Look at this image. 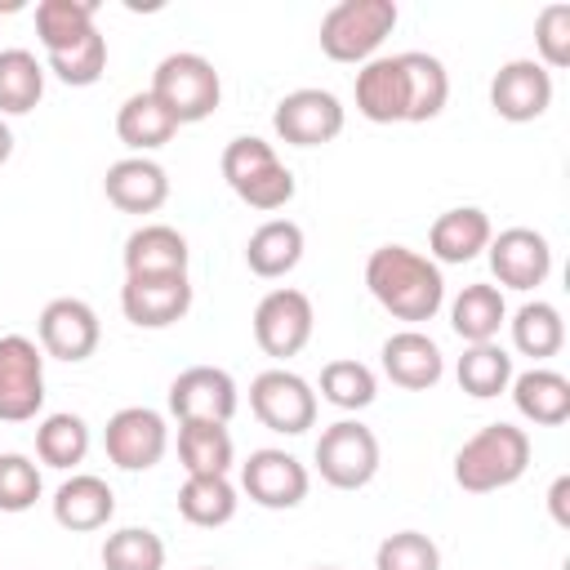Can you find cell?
Here are the masks:
<instances>
[{
    "label": "cell",
    "instance_id": "cell-28",
    "mask_svg": "<svg viewBox=\"0 0 570 570\" xmlns=\"http://www.w3.org/2000/svg\"><path fill=\"white\" fill-rule=\"evenodd\" d=\"M178 459H183L187 476H227L236 463L227 423H209V419L178 423Z\"/></svg>",
    "mask_w": 570,
    "mask_h": 570
},
{
    "label": "cell",
    "instance_id": "cell-30",
    "mask_svg": "<svg viewBox=\"0 0 570 570\" xmlns=\"http://www.w3.org/2000/svg\"><path fill=\"white\" fill-rule=\"evenodd\" d=\"M240 508V494L227 476H187L178 485V517L187 525H200V530H218L236 517Z\"/></svg>",
    "mask_w": 570,
    "mask_h": 570
},
{
    "label": "cell",
    "instance_id": "cell-2",
    "mask_svg": "<svg viewBox=\"0 0 570 570\" xmlns=\"http://www.w3.org/2000/svg\"><path fill=\"white\" fill-rule=\"evenodd\" d=\"M530 468V436L517 423H485L454 454V481L468 494H490L521 481Z\"/></svg>",
    "mask_w": 570,
    "mask_h": 570
},
{
    "label": "cell",
    "instance_id": "cell-32",
    "mask_svg": "<svg viewBox=\"0 0 570 570\" xmlns=\"http://www.w3.org/2000/svg\"><path fill=\"white\" fill-rule=\"evenodd\" d=\"M85 454H89V423L80 414L58 410V414L40 419V428H36V459L45 468L67 472V468L85 463Z\"/></svg>",
    "mask_w": 570,
    "mask_h": 570
},
{
    "label": "cell",
    "instance_id": "cell-40",
    "mask_svg": "<svg viewBox=\"0 0 570 570\" xmlns=\"http://www.w3.org/2000/svg\"><path fill=\"white\" fill-rule=\"evenodd\" d=\"M40 490H45L40 468L27 454H18V450L0 454V512H27V508H36Z\"/></svg>",
    "mask_w": 570,
    "mask_h": 570
},
{
    "label": "cell",
    "instance_id": "cell-13",
    "mask_svg": "<svg viewBox=\"0 0 570 570\" xmlns=\"http://www.w3.org/2000/svg\"><path fill=\"white\" fill-rule=\"evenodd\" d=\"M36 338H40V352L53 356V361H89L98 352V338H102V325H98V312L85 303V298H49L40 321H36Z\"/></svg>",
    "mask_w": 570,
    "mask_h": 570
},
{
    "label": "cell",
    "instance_id": "cell-10",
    "mask_svg": "<svg viewBox=\"0 0 570 570\" xmlns=\"http://www.w3.org/2000/svg\"><path fill=\"white\" fill-rule=\"evenodd\" d=\"M102 450L120 472H147L165 459L169 450V428L165 414L151 405H125L107 419L102 428Z\"/></svg>",
    "mask_w": 570,
    "mask_h": 570
},
{
    "label": "cell",
    "instance_id": "cell-41",
    "mask_svg": "<svg viewBox=\"0 0 570 570\" xmlns=\"http://www.w3.org/2000/svg\"><path fill=\"white\" fill-rule=\"evenodd\" d=\"M534 49H539V67L561 71L570 67V4H543L534 18Z\"/></svg>",
    "mask_w": 570,
    "mask_h": 570
},
{
    "label": "cell",
    "instance_id": "cell-17",
    "mask_svg": "<svg viewBox=\"0 0 570 570\" xmlns=\"http://www.w3.org/2000/svg\"><path fill=\"white\" fill-rule=\"evenodd\" d=\"M240 396H236V379L218 365H187L174 383H169V414L178 423L187 419H209V423H227L236 414Z\"/></svg>",
    "mask_w": 570,
    "mask_h": 570
},
{
    "label": "cell",
    "instance_id": "cell-3",
    "mask_svg": "<svg viewBox=\"0 0 570 570\" xmlns=\"http://www.w3.org/2000/svg\"><path fill=\"white\" fill-rule=\"evenodd\" d=\"M218 169H223L227 187H232L249 209H263V214L285 209V205L294 200V191H298L289 165H281L276 147H272L267 138H258V134L232 138V142L223 147V156H218Z\"/></svg>",
    "mask_w": 570,
    "mask_h": 570
},
{
    "label": "cell",
    "instance_id": "cell-27",
    "mask_svg": "<svg viewBox=\"0 0 570 570\" xmlns=\"http://www.w3.org/2000/svg\"><path fill=\"white\" fill-rule=\"evenodd\" d=\"M401 58V71H405V94H410V107H405V125H423V120H436L450 102V76H445V62L436 53H423V49H405L396 53Z\"/></svg>",
    "mask_w": 570,
    "mask_h": 570
},
{
    "label": "cell",
    "instance_id": "cell-12",
    "mask_svg": "<svg viewBox=\"0 0 570 570\" xmlns=\"http://www.w3.org/2000/svg\"><path fill=\"white\" fill-rule=\"evenodd\" d=\"M343 120L347 111L330 89H294L272 111V129L289 147H325L343 134Z\"/></svg>",
    "mask_w": 570,
    "mask_h": 570
},
{
    "label": "cell",
    "instance_id": "cell-44",
    "mask_svg": "<svg viewBox=\"0 0 570 570\" xmlns=\"http://www.w3.org/2000/svg\"><path fill=\"white\" fill-rule=\"evenodd\" d=\"M312 570H343V566H312Z\"/></svg>",
    "mask_w": 570,
    "mask_h": 570
},
{
    "label": "cell",
    "instance_id": "cell-14",
    "mask_svg": "<svg viewBox=\"0 0 570 570\" xmlns=\"http://www.w3.org/2000/svg\"><path fill=\"white\" fill-rule=\"evenodd\" d=\"M485 258H490V272L503 289L525 294L552 276V245L534 227H503L499 236H490Z\"/></svg>",
    "mask_w": 570,
    "mask_h": 570
},
{
    "label": "cell",
    "instance_id": "cell-9",
    "mask_svg": "<svg viewBox=\"0 0 570 570\" xmlns=\"http://www.w3.org/2000/svg\"><path fill=\"white\" fill-rule=\"evenodd\" d=\"M45 410V352L27 334L0 338V423H27Z\"/></svg>",
    "mask_w": 570,
    "mask_h": 570
},
{
    "label": "cell",
    "instance_id": "cell-37",
    "mask_svg": "<svg viewBox=\"0 0 570 570\" xmlns=\"http://www.w3.org/2000/svg\"><path fill=\"white\" fill-rule=\"evenodd\" d=\"M102 570H165V539L147 525H120L102 543Z\"/></svg>",
    "mask_w": 570,
    "mask_h": 570
},
{
    "label": "cell",
    "instance_id": "cell-11",
    "mask_svg": "<svg viewBox=\"0 0 570 570\" xmlns=\"http://www.w3.org/2000/svg\"><path fill=\"white\" fill-rule=\"evenodd\" d=\"M307 468L289 454V450H276V445H263V450H249V459L240 463V490L249 494V503L267 508V512H289L307 499Z\"/></svg>",
    "mask_w": 570,
    "mask_h": 570
},
{
    "label": "cell",
    "instance_id": "cell-22",
    "mask_svg": "<svg viewBox=\"0 0 570 570\" xmlns=\"http://www.w3.org/2000/svg\"><path fill=\"white\" fill-rule=\"evenodd\" d=\"M116 517V494L102 476L94 472H71L58 490H53V521L71 534H89L102 530Z\"/></svg>",
    "mask_w": 570,
    "mask_h": 570
},
{
    "label": "cell",
    "instance_id": "cell-35",
    "mask_svg": "<svg viewBox=\"0 0 570 570\" xmlns=\"http://www.w3.org/2000/svg\"><path fill=\"white\" fill-rule=\"evenodd\" d=\"M94 18H98V0H40L36 4V36H40L45 53H58V49L76 45L80 36H89Z\"/></svg>",
    "mask_w": 570,
    "mask_h": 570
},
{
    "label": "cell",
    "instance_id": "cell-1",
    "mask_svg": "<svg viewBox=\"0 0 570 570\" xmlns=\"http://www.w3.org/2000/svg\"><path fill=\"white\" fill-rule=\"evenodd\" d=\"M365 289L383 312H392L396 321H410V330L419 321H432L445 303L441 267L410 245H379L365 258Z\"/></svg>",
    "mask_w": 570,
    "mask_h": 570
},
{
    "label": "cell",
    "instance_id": "cell-16",
    "mask_svg": "<svg viewBox=\"0 0 570 570\" xmlns=\"http://www.w3.org/2000/svg\"><path fill=\"white\" fill-rule=\"evenodd\" d=\"M120 312L138 330H169L191 312V281L183 276H125Z\"/></svg>",
    "mask_w": 570,
    "mask_h": 570
},
{
    "label": "cell",
    "instance_id": "cell-18",
    "mask_svg": "<svg viewBox=\"0 0 570 570\" xmlns=\"http://www.w3.org/2000/svg\"><path fill=\"white\" fill-rule=\"evenodd\" d=\"M379 356H383V374L396 387H405V392H428L445 374V356H441L436 338L423 334V330H396V334H387Z\"/></svg>",
    "mask_w": 570,
    "mask_h": 570
},
{
    "label": "cell",
    "instance_id": "cell-45",
    "mask_svg": "<svg viewBox=\"0 0 570 570\" xmlns=\"http://www.w3.org/2000/svg\"><path fill=\"white\" fill-rule=\"evenodd\" d=\"M196 570H218V566H196Z\"/></svg>",
    "mask_w": 570,
    "mask_h": 570
},
{
    "label": "cell",
    "instance_id": "cell-31",
    "mask_svg": "<svg viewBox=\"0 0 570 570\" xmlns=\"http://www.w3.org/2000/svg\"><path fill=\"white\" fill-rule=\"evenodd\" d=\"M508 330H512V347H517L521 356H530V361H548V356H557L561 343H566V321H561V312H557L548 298L521 303V307L512 312Z\"/></svg>",
    "mask_w": 570,
    "mask_h": 570
},
{
    "label": "cell",
    "instance_id": "cell-26",
    "mask_svg": "<svg viewBox=\"0 0 570 570\" xmlns=\"http://www.w3.org/2000/svg\"><path fill=\"white\" fill-rule=\"evenodd\" d=\"M508 325V303L503 289L490 281H472L454 294L450 303V330L472 347V343H494L499 330Z\"/></svg>",
    "mask_w": 570,
    "mask_h": 570
},
{
    "label": "cell",
    "instance_id": "cell-29",
    "mask_svg": "<svg viewBox=\"0 0 570 570\" xmlns=\"http://www.w3.org/2000/svg\"><path fill=\"white\" fill-rule=\"evenodd\" d=\"M174 134H178V120L151 98V89L129 94V98L120 102V111H116V138H120L134 156H147V151L165 147Z\"/></svg>",
    "mask_w": 570,
    "mask_h": 570
},
{
    "label": "cell",
    "instance_id": "cell-21",
    "mask_svg": "<svg viewBox=\"0 0 570 570\" xmlns=\"http://www.w3.org/2000/svg\"><path fill=\"white\" fill-rule=\"evenodd\" d=\"M125 276H183L191 263L187 236L169 223H142L125 236Z\"/></svg>",
    "mask_w": 570,
    "mask_h": 570
},
{
    "label": "cell",
    "instance_id": "cell-36",
    "mask_svg": "<svg viewBox=\"0 0 570 570\" xmlns=\"http://www.w3.org/2000/svg\"><path fill=\"white\" fill-rule=\"evenodd\" d=\"M45 67H49L62 85L89 89V85H98L102 71H107V36L94 27V31L80 36L76 45H67V49H58V53H45Z\"/></svg>",
    "mask_w": 570,
    "mask_h": 570
},
{
    "label": "cell",
    "instance_id": "cell-24",
    "mask_svg": "<svg viewBox=\"0 0 570 570\" xmlns=\"http://www.w3.org/2000/svg\"><path fill=\"white\" fill-rule=\"evenodd\" d=\"M494 227H490V214L476 209V205H454L445 214H436L432 232H428V249H432V263H472L476 254H485Z\"/></svg>",
    "mask_w": 570,
    "mask_h": 570
},
{
    "label": "cell",
    "instance_id": "cell-8",
    "mask_svg": "<svg viewBox=\"0 0 570 570\" xmlns=\"http://www.w3.org/2000/svg\"><path fill=\"white\" fill-rule=\"evenodd\" d=\"M316 330V312H312V298L294 285H281V289H267L254 307V343L263 347V356L272 361H289L307 347Z\"/></svg>",
    "mask_w": 570,
    "mask_h": 570
},
{
    "label": "cell",
    "instance_id": "cell-15",
    "mask_svg": "<svg viewBox=\"0 0 570 570\" xmlns=\"http://www.w3.org/2000/svg\"><path fill=\"white\" fill-rule=\"evenodd\" d=\"M490 107L508 125H530L552 107V71L534 58H512L490 80Z\"/></svg>",
    "mask_w": 570,
    "mask_h": 570
},
{
    "label": "cell",
    "instance_id": "cell-34",
    "mask_svg": "<svg viewBox=\"0 0 570 570\" xmlns=\"http://www.w3.org/2000/svg\"><path fill=\"white\" fill-rule=\"evenodd\" d=\"M512 374H517V370H512V356H508L499 343H472V347H463V356H459V365H454L459 387H463L468 396H476V401H490V396L508 392Z\"/></svg>",
    "mask_w": 570,
    "mask_h": 570
},
{
    "label": "cell",
    "instance_id": "cell-7",
    "mask_svg": "<svg viewBox=\"0 0 570 570\" xmlns=\"http://www.w3.org/2000/svg\"><path fill=\"white\" fill-rule=\"evenodd\" d=\"M249 410H254V419L267 432L303 436L316 423V392H312V383L303 374H294L285 365H272V370L254 374V383H249Z\"/></svg>",
    "mask_w": 570,
    "mask_h": 570
},
{
    "label": "cell",
    "instance_id": "cell-33",
    "mask_svg": "<svg viewBox=\"0 0 570 570\" xmlns=\"http://www.w3.org/2000/svg\"><path fill=\"white\" fill-rule=\"evenodd\" d=\"M45 98V62L31 49H0V116H27Z\"/></svg>",
    "mask_w": 570,
    "mask_h": 570
},
{
    "label": "cell",
    "instance_id": "cell-6",
    "mask_svg": "<svg viewBox=\"0 0 570 570\" xmlns=\"http://www.w3.org/2000/svg\"><path fill=\"white\" fill-rule=\"evenodd\" d=\"M312 459H316V472H321L325 485H334V490H365L379 476L383 450H379L374 428H365L361 419H338V423H330L316 436Z\"/></svg>",
    "mask_w": 570,
    "mask_h": 570
},
{
    "label": "cell",
    "instance_id": "cell-5",
    "mask_svg": "<svg viewBox=\"0 0 570 570\" xmlns=\"http://www.w3.org/2000/svg\"><path fill=\"white\" fill-rule=\"evenodd\" d=\"M401 9L396 0H338L321 18V53L330 62H370L379 58V45L392 36Z\"/></svg>",
    "mask_w": 570,
    "mask_h": 570
},
{
    "label": "cell",
    "instance_id": "cell-42",
    "mask_svg": "<svg viewBox=\"0 0 570 570\" xmlns=\"http://www.w3.org/2000/svg\"><path fill=\"white\" fill-rule=\"evenodd\" d=\"M566 499H570V476H557L552 490H548V512H552V521H557L561 530L570 525V508H566Z\"/></svg>",
    "mask_w": 570,
    "mask_h": 570
},
{
    "label": "cell",
    "instance_id": "cell-4",
    "mask_svg": "<svg viewBox=\"0 0 570 570\" xmlns=\"http://www.w3.org/2000/svg\"><path fill=\"white\" fill-rule=\"evenodd\" d=\"M151 98L183 125H196V120H209L223 102V76L214 71V62L205 53H191V49H178V53H165L151 71Z\"/></svg>",
    "mask_w": 570,
    "mask_h": 570
},
{
    "label": "cell",
    "instance_id": "cell-25",
    "mask_svg": "<svg viewBox=\"0 0 570 570\" xmlns=\"http://www.w3.org/2000/svg\"><path fill=\"white\" fill-rule=\"evenodd\" d=\"M303 249H307V236L294 218H267L249 232L245 240V263L254 276L263 281H281L289 276L298 263H303Z\"/></svg>",
    "mask_w": 570,
    "mask_h": 570
},
{
    "label": "cell",
    "instance_id": "cell-19",
    "mask_svg": "<svg viewBox=\"0 0 570 570\" xmlns=\"http://www.w3.org/2000/svg\"><path fill=\"white\" fill-rule=\"evenodd\" d=\"M352 94H356V111L370 125H401L405 120V107H410L401 58L396 53H379V58L361 62Z\"/></svg>",
    "mask_w": 570,
    "mask_h": 570
},
{
    "label": "cell",
    "instance_id": "cell-20",
    "mask_svg": "<svg viewBox=\"0 0 570 570\" xmlns=\"http://www.w3.org/2000/svg\"><path fill=\"white\" fill-rule=\"evenodd\" d=\"M102 191L120 214H156L169 200V174L151 156H125L107 165Z\"/></svg>",
    "mask_w": 570,
    "mask_h": 570
},
{
    "label": "cell",
    "instance_id": "cell-38",
    "mask_svg": "<svg viewBox=\"0 0 570 570\" xmlns=\"http://www.w3.org/2000/svg\"><path fill=\"white\" fill-rule=\"evenodd\" d=\"M321 396H325L334 410H365V405H374V396H379V379H374V370H370L365 361L343 356V361H330V365L321 370Z\"/></svg>",
    "mask_w": 570,
    "mask_h": 570
},
{
    "label": "cell",
    "instance_id": "cell-39",
    "mask_svg": "<svg viewBox=\"0 0 570 570\" xmlns=\"http://www.w3.org/2000/svg\"><path fill=\"white\" fill-rule=\"evenodd\" d=\"M374 570H441V548L423 530H396L374 548Z\"/></svg>",
    "mask_w": 570,
    "mask_h": 570
},
{
    "label": "cell",
    "instance_id": "cell-23",
    "mask_svg": "<svg viewBox=\"0 0 570 570\" xmlns=\"http://www.w3.org/2000/svg\"><path fill=\"white\" fill-rule=\"evenodd\" d=\"M508 392H512L517 414L530 419L534 428H561L570 419V379L561 370L530 365V370L512 374Z\"/></svg>",
    "mask_w": 570,
    "mask_h": 570
},
{
    "label": "cell",
    "instance_id": "cell-43",
    "mask_svg": "<svg viewBox=\"0 0 570 570\" xmlns=\"http://www.w3.org/2000/svg\"><path fill=\"white\" fill-rule=\"evenodd\" d=\"M13 156V129L4 125V116H0V165Z\"/></svg>",
    "mask_w": 570,
    "mask_h": 570
}]
</instances>
